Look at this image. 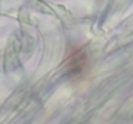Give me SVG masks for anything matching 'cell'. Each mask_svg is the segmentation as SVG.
I'll return each instance as SVG.
<instances>
[{"label": "cell", "mask_w": 133, "mask_h": 124, "mask_svg": "<svg viewBox=\"0 0 133 124\" xmlns=\"http://www.w3.org/2000/svg\"><path fill=\"white\" fill-rule=\"evenodd\" d=\"M84 65H85V56L80 50H76L70 58V62H69L70 70L75 74H80L84 69Z\"/></svg>", "instance_id": "obj_1"}]
</instances>
